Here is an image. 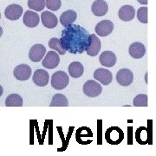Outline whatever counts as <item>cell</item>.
I'll return each mask as SVG.
<instances>
[{
  "mask_svg": "<svg viewBox=\"0 0 156 156\" xmlns=\"http://www.w3.org/2000/svg\"><path fill=\"white\" fill-rule=\"evenodd\" d=\"M13 75L19 81H26L31 76V68L28 64H19L14 69Z\"/></svg>",
  "mask_w": 156,
  "mask_h": 156,
  "instance_id": "11",
  "label": "cell"
},
{
  "mask_svg": "<svg viewBox=\"0 0 156 156\" xmlns=\"http://www.w3.org/2000/svg\"><path fill=\"white\" fill-rule=\"evenodd\" d=\"M61 5V0H46V7L50 11H58Z\"/></svg>",
  "mask_w": 156,
  "mask_h": 156,
  "instance_id": "28",
  "label": "cell"
},
{
  "mask_svg": "<svg viewBox=\"0 0 156 156\" xmlns=\"http://www.w3.org/2000/svg\"><path fill=\"white\" fill-rule=\"evenodd\" d=\"M46 54V48L43 44H37L33 45L29 52V58L30 59V61L34 62H40L44 56Z\"/></svg>",
  "mask_w": 156,
  "mask_h": 156,
  "instance_id": "8",
  "label": "cell"
},
{
  "mask_svg": "<svg viewBox=\"0 0 156 156\" xmlns=\"http://www.w3.org/2000/svg\"><path fill=\"white\" fill-rule=\"evenodd\" d=\"M69 76L73 78L81 77L84 72L83 65L79 62H73L68 68Z\"/></svg>",
  "mask_w": 156,
  "mask_h": 156,
  "instance_id": "20",
  "label": "cell"
},
{
  "mask_svg": "<svg viewBox=\"0 0 156 156\" xmlns=\"http://www.w3.org/2000/svg\"><path fill=\"white\" fill-rule=\"evenodd\" d=\"M94 78L100 82L102 85H108L113 80V75L111 71L104 68H99L94 72Z\"/></svg>",
  "mask_w": 156,
  "mask_h": 156,
  "instance_id": "7",
  "label": "cell"
},
{
  "mask_svg": "<svg viewBox=\"0 0 156 156\" xmlns=\"http://www.w3.org/2000/svg\"><path fill=\"white\" fill-rule=\"evenodd\" d=\"M89 33L83 27L76 24L65 26L61 34V43L70 54H82L86 50Z\"/></svg>",
  "mask_w": 156,
  "mask_h": 156,
  "instance_id": "1",
  "label": "cell"
},
{
  "mask_svg": "<svg viewBox=\"0 0 156 156\" xmlns=\"http://www.w3.org/2000/svg\"><path fill=\"white\" fill-rule=\"evenodd\" d=\"M116 81L122 86H129L134 81V75L128 69H122L116 74Z\"/></svg>",
  "mask_w": 156,
  "mask_h": 156,
  "instance_id": "6",
  "label": "cell"
},
{
  "mask_svg": "<svg viewBox=\"0 0 156 156\" xmlns=\"http://www.w3.org/2000/svg\"><path fill=\"white\" fill-rule=\"evenodd\" d=\"M83 93L89 97H96L101 95L102 88L97 82L94 80L87 81L83 85Z\"/></svg>",
  "mask_w": 156,
  "mask_h": 156,
  "instance_id": "4",
  "label": "cell"
},
{
  "mask_svg": "<svg viewBox=\"0 0 156 156\" xmlns=\"http://www.w3.org/2000/svg\"><path fill=\"white\" fill-rule=\"evenodd\" d=\"M49 80H50V76L49 73L47 72L45 69H39L37 70H36L32 77V81L36 85H37L39 87H44L47 84L49 83Z\"/></svg>",
  "mask_w": 156,
  "mask_h": 156,
  "instance_id": "12",
  "label": "cell"
},
{
  "mask_svg": "<svg viewBox=\"0 0 156 156\" xmlns=\"http://www.w3.org/2000/svg\"><path fill=\"white\" fill-rule=\"evenodd\" d=\"M50 107H67L69 106V101L67 97L62 94H56L52 97L50 104Z\"/></svg>",
  "mask_w": 156,
  "mask_h": 156,
  "instance_id": "22",
  "label": "cell"
},
{
  "mask_svg": "<svg viewBox=\"0 0 156 156\" xmlns=\"http://www.w3.org/2000/svg\"><path fill=\"white\" fill-rule=\"evenodd\" d=\"M51 86L55 89L57 90H62V89H65L69 85V79L67 73L64 71H56L51 77Z\"/></svg>",
  "mask_w": 156,
  "mask_h": 156,
  "instance_id": "2",
  "label": "cell"
},
{
  "mask_svg": "<svg viewBox=\"0 0 156 156\" xmlns=\"http://www.w3.org/2000/svg\"><path fill=\"white\" fill-rule=\"evenodd\" d=\"M128 53L133 58L139 59L145 56L146 54V47L145 45L139 42L133 43L129 46L128 49Z\"/></svg>",
  "mask_w": 156,
  "mask_h": 156,
  "instance_id": "18",
  "label": "cell"
},
{
  "mask_svg": "<svg viewBox=\"0 0 156 156\" xmlns=\"http://www.w3.org/2000/svg\"><path fill=\"white\" fill-rule=\"evenodd\" d=\"M105 136H106V140H108V142L113 143V144H117L122 140L123 133L122 131L118 128H108Z\"/></svg>",
  "mask_w": 156,
  "mask_h": 156,
  "instance_id": "17",
  "label": "cell"
},
{
  "mask_svg": "<svg viewBox=\"0 0 156 156\" xmlns=\"http://www.w3.org/2000/svg\"><path fill=\"white\" fill-rule=\"evenodd\" d=\"M49 47L51 50H56V52H58V54H60L62 56L65 55L67 50L63 48V46L62 44L61 40L56 37H52L49 41Z\"/></svg>",
  "mask_w": 156,
  "mask_h": 156,
  "instance_id": "23",
  "label": "cell"
},
{
  "mask_svg": "<svg viewBox=\"0 0 156 156\" xmlns=\"http://www.w3.org/2000/svg\"><path fill=\"white\" fill-rule=\"evenodd\" d=\"M60 62V57L58 53H56V51L55 50H50L49 51L46 56H45L44 59L43 60V66L48 69H53L58 66Z\"/></svg>",
  "mask_w": 156,
  "mask_h": 156,
  "instance_id": "5",
  "label": "cell"
},
{
  "mask_svg": "<svg viewBox=\"0 0 156 156\" xmlns=\"http://www.w3.org/2000/svg\"><path fill=\"white\" fill-rule=\"evenodd\" d=\"M30 9L36 11H42L46 6V0H28Z\"/></svg>",
  "mask_w": 156,
  "mask_h": 156,
  "instance_id": "25",
  "label": "cell"
},
{
  "mask_svg": "<svg viewBox=\"0 0 156 156\" xmlns=\"http://www.w3.org/2000/svg\"><path fill=\"white\" fill-rule=\"evenodd\" d=\"M119 18L124 22H129L133 20L135 16V10L132 5H123L120 8L118 12Z\"/></svg>",
  "mask_w": 156,
  "mask_h": 156,
  "instance_id": "19",
  "label": "cell"
},
{
  "mask_svg": "<svg viewBox=\"0 0 156 156\" xmlns=\"http://www.w3.org/2000/svg\"><path fill=\"white\" fill-rule=\"evenodd\" d=\"M148 96L145 94L136 95L134 99V106L135 107H147Z\"/></svg>",
  "mask_w": 156,
  "mask_h": 156,
  "instance_id": "26",
  "label": "cell"
},
{
  "mask_svg": "<svg viewBox=\"0 0 156 156\" xmlns=\"http://www.w3.org/2000/svg\"><path fill=\"white\" fill-rule=\"evenodd\" d=\"M147 11L148 9L147 6H143V7H140L138 9L137 11V18L140 22L142 23H147L148 20H147Z\"/></svg>",
  "mask_w": 156,
  "mask_h": 156,
  "instance_id": "27",
  "label": "cell"
},
{
  "mask_svg": "<svg viewBox=\"0 0 156 156\" xmlns=\"http://www.w3.org/2000/svg\"><path fill=\"white\" fill-rule=\"evenodd\" d=\"M23 21L25 26H27L29 28H35L38 25L40 22V17L39 15L32 11H25L23 17Z\"/></svg>",
  "mask_w": 156,
  "mask_h": 156,
  "instance_id": "13",
  "label": "cell"
},
{
  "mask_svg": "<svg viewBox=\"0 0 156 156\" xmlns=\"http://www.w3.org/2000/svg\"><path fill=\"white\" fill-rule=\"evenodd\" d=\"M114 30V23L110 20H102L95 26V33L99 37H107L112 33Z\"/></svg>",
  "mask_w": 156,
  "mask_h": 156,
  "instance_id": "9",
  "label": "cell"
},
{
  "mask_svg": "<svg viewBox=\"0 0 156 156\" xmlns=\"http://www.w3.org/2000/svg\"><path fill=\"white\" fill-rule=\"evenodd\" d=\"M5 105L7 107H22L23 98L17 94H11L5 99Z\"/></svg>",
  "mask_w": 156,
  "mask_h": 156,
  "instance_id": "24",
  "label": "cell"
},
{
  "mask_svg": "<svg viewBox=\"0 0 156 156\" xmlns=\"http://www.w3.org/2000/svg\"><path fill=\"white\" fill-rule=\"evenodd\" d=\"M23 7L19 5L13 4L11 5L7 6L5 11V16L7 19L11 20V21H16L17 19H19L22 16Z\"/></svg>",
  "mask_w": 156,
  "mask_h": 156,
  "instance_id": "10",
  "label": "cell"
},
{
  "mask_svg": "<svg viewBox=\"0 0 156 156\" xmlns=\"http://www.w3.org/2000/svg\"><path fill=\"white\" fill-rule=\"evenodd\" d=\"M137 1L139 2L140 5H147V3H148V0H137Z\"/></svg>",
  "mask_w": 156,
  "mask_h": 156,
  "instance_id": "29",
  "label": "cell"
},
{
  "mask_svg": "<svg viewBox=\"0 0 156 156\" xmlns=\"http://www.w3.org/2000/svg\"><path fill=\"white\" fill-rule=\"evenodd\" d=\"M77 18L76 12L73 10L64 11L60 17V23L62 26H68L69 24H72Z\"/></svg>",
  "mask_w": 156,
  "mask_h": 156,
  "instance_id": "21",
  "label": "cell"
},
{
  "mask_svg": "<svg viewBox=\"0 0 156 156\" xmlns=\"http://www.w3.org/2000/svg\"><path fill=\"white\" fill-rule=\"evenodd\" d=\"M101 50V41L95 34H90L88 44L86 47V53L90 56H97Z\"/></svg>",
  "mask_w": 156,
  "mask_h": 156,
  "instance_id": "3",
  "label": "cell"
},
{
  "mask_svg": "<svg viewBox=\"0 0 156 156\" xmlns=\"http://www.w3.org/2000/svg\"><path fill=\"white\" fill-rule=\"evenodd\" d=\"M99 61L100 63L107 68H110L115 66V64L116 63L117 57L115 54L112 51H103L99 56Z\"/></svg>",
  "mask_w": 156,
  "mask_h": 156,
  "instance_id": "14",
  "label": "cell"
},
{
  "mask_svg": "<svg viewBox=\"0 0 156 156\" xmlns=\"http://www.w3.org/2000/svg\"><path fill=\"white\" fill-rule=\"evenodd\" d=\"M91 11L96 17H103L108 11V5L105 0H95L92 4Z\"/></svg>",
  "mask_w": 156,
  "mask_h": 156,
  "instance_id": "15",
  "label": "cell"
},
{
  "mask_svg": "<svg viewBox=\"0 0 156 156\" xmlns=\"http://www.w3.org/2000/svg\"><path fill=\"white\" fill-rule=\"evenodd\" d=\"M41 18H42V23H43L44 26H45L46 28L53 29L57 26V23H58L57 17L52 12H50L49 11L42 12Z\"/></svg>",
  "mask_w": 156,
  "mask_h": 156,
  "instance_id": "16",
  "label": "cell"
}]
</instances>
